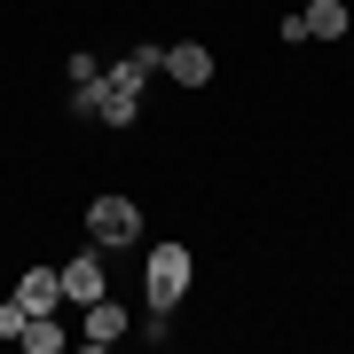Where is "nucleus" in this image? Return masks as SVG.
<instances>
[{
    "mask_svg": "<svg viewBox=\"0 0 354 354\" xmlns=\"http://www.w3.org/2000/svg\"><path fill=\"white\" fill-rule=\"evenodd\" d=\"M142 291H150L158 315H174L181 291H189V244H150V276H142Z\"/></svg>",
    "mask_w": 354,
    "mask_h": 354,
    "instance_id": "f257e3e1",
    "label": "nucleus"
},
{
    "mask_svg": "<svg viewBox=\"0 0 354 354\" xmlns=\"http://www.w3.org/2000/svg\"><path fill=\"white\" fill-rule=\"evenodd\" d=\"M87 236L111 244V252L142 244V205H134V197H95V205H87Z\"/></svg>",
    "mask_w": 354,
    "mask_h": 354,
    "instance_id": "f03ea898",
    "label": "nucleus"
},
{
    "mask_svg": "<svg viewBox=\"0 0 354 354\" xmlns=\"http://www.w3.org/2000/svg\"><path fill=\"white\" fill-rule=\"evenodd\" d=\"M16 299H24V315H55L64 307V276L55 268H24L16 276Z\"/></svg>",
    "mask_w": 354,
    "mask_h": 354,
    "instance_id": "7ed1b4c3",
    "label": "nucleus"
},
{
    "mask_svg": "<svg viewBox=\"0 0 354 354\" xmlns=\"http://www.w3.org/2000/svg\"><path fill=\"white\" fill-rule=\"evenodd\" d=\"M79 339H87V346H118V339H127V307H118L111 291L87 299V330H79Z\"/></svg>",
    "mask_w": 354,
    "mask_h": 354,
    "instance_id": "20e7f679",
    "label": "nucleus"
},
{
    "mask_svg": "<svg viewBox=\"0 0 354 354\" xmlns=\"http://www.w3.org/2000/svg\"><path fill=\"white\" fill-rule=\"evenodd\" d=\"M55 276H64V299H71V307H87V299H102V260H95V252H79V260H64V268H55Z\"/></svg>",
    "mask_w": 354,
    "mask_h": 354,
    "instance_id": "39448f33",
    "label": "nucleus"
},
{
    "mask_svg": "<svg viewBox=\"0 0 354 354\" xmlns=\"http://www.w3.org/2000/svg\"><path fill=\"white\" fill-rule=\"evenodd\" d=\"M165 71H174L181 87H205V79H213V48H197V39H181V48H165Z\"/></svg>",
    "mask_w": 354,
    "mask_h": 354,
    "instance_id": "423d86ee",
    "label": "nucleus"
},
{
    "mask_svg": "<svg viewBox=\"0 0 354 354\" xmlns=\"http://www.w3.org/2000/svg\"><path fill=\"white\" fill-rule=\"evenodd\" d=\"M299 24H307V39H339V32L354 24V16L339 8V0H315V8H299Z\"/></svg>",
    "mask_w": 354,
    "mask_h": 354,
    "instance_id": "0eeeda50",
    "label": "nucleus"
},
{
    "mask_svg": "<svg viewBox=\"0 0 354 354\" xmlns=\"http://www.w3.org/2000/svg\"><path fill=\"white\" fill-rule=\"evenodd\" d=\"M102 118H111V127H134V118H142V95H134V87H111V79H102Z\"/></svg>",
    "mask_w": 354,
    "mask_h": 354,
    "instance_id": "6e6552de",
    "label": "nucleus"
},
{
    "mask_svg": "<svg viewBox=\"0 0 354 354\" xmlns=\"http://www.w3.org/2000/svg\"><path fill=\"white\" fill-rule=\"evenodd\" d=\"M24 346L32 354H55V346H64V307H55V315H32L24 323Z\"/></svg>",
    "mask_w": 354,
    "mask_h": 354,
    "instance_id": "1a4fd4ad",
    "label": "nucleus"
},
{
    "mask_svg": "<svg viewBox=\"0 0 354 354\" xmlns=\"http://www.w3.org/2000/svg\"><path fill=\"white\" fill-rule=\"evenodd\" d=\"M24 323H32V315H24V299L8 291V299H0V339H24Z\"/></svg>",
    "mask_w": 354,
    "mask_h": 354,
    "instance_id": "9d476101",
    "label": "nucleus"
},
{
    "mask_svg": "<svg viewBox=\"0 0 354 354\" xmlns=\"http://www.w3.org/2000/svg\"><path fill=\"white\" fill-rule=\"evenodd\" d=\"M71 111H79V118H102V79H87V87H71Z\"/></svg>",
    "mask_w": 354,
    "mask_h": 354,
    "instance_id": "9b49d317",
    "label": "nucleus"
},
{
    "mask_svg": "<svg viewBox=\"0 0 354 354\" xmlns=\"http://www.w3.org/2000/svg\"><path fill=\"white\" fill-rule=\"evenodd\" d=\"M64 79H71V87H87V79H102V64H95V55H71V64H64Z\"/></svg>",
    "mask_w": 354,
    "mask_h": 354,
    "instance_id": "f8f14e48",
    "label": "nucleus"
}]
</instances>
